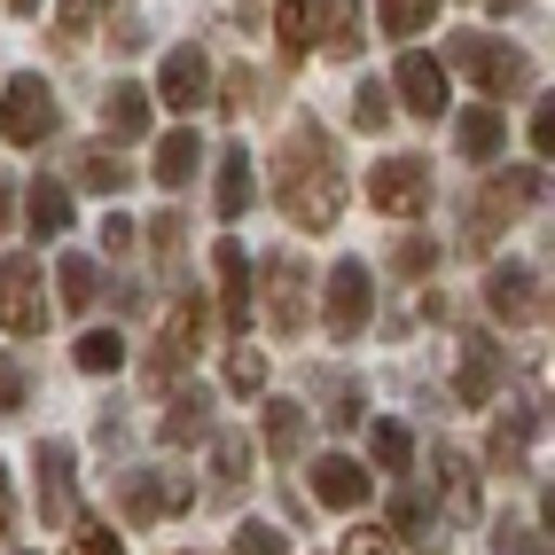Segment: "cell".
Here are the masks:
<instances>
[{
    "label": "cell",
    "mask_w": 555,
    "mask_h": 555,
    "mask_svg": "<svg viewBox=\"0 0 555 555\" xmlns=\"http://www.w3.org/2000/svg\"><path fill=\"white\" fill-rule=\"evenodd\" d=\"M282 211L298 219L306 235H328V228H337V211H345V172L328 165V141H321V126H306V118H298L289 157H282Z\"/></svg>",
    "instance_id": "6da1fadb"
},
{
    "label": "cell",
    "mask_w": 555,
    "mask_h": 555,
    "mask_svg": "<svg viewBox=\"0 0 555 555\" xmlns=\"http://www.w3.org/2000/svg\"><path fill=\"white\" fill-rule=\"evenodd\" d=\"M454 70H469L477 94H525L532 87V63L516 55L508 40H486V31H462V40H454Z\"/></svg>",
    "instance_id": "7a4b0ae2"
},
{
    "label": "cell",
    "mask_w": 555,
    "mask_h": 555,
    "mask_svg": "<svg viewBox=\"0 0 555 555\" xmlns=\"http://www.w3.org/2000/svg\"><path fill=\"white\" fill-rule=\"evenodd\" d=\"M0 328L9 337H40L48 328V289H40V258H0Z\"/></svg>",
    "instance_id": "3957f363"
},
{
    "label": "cell",
    "mask_w": 555,
    "mask_h": 555,
    "mask_svg": "<svg viewBox=\"0 0 555 555\" xmlns=\"http://www.w3.org/2000/svg\"><path fill=\"white\" fill-rule=\"evenodd\" d=\"M0 133H9L16 150H40V141L55 133V87L40 79V70L9 79V94H0Z\"/></svg>",
    "instance_id": "277c9868"
},
{
    "label": "cell",
    "mask_w": 555,
    "mask_h": 555,
    "mask_svg": "<svg viewBox=\"0 0 555 555\" xmlns=\"http://www.w3.org/2000/svg\"><path fill=\"white\" fill-rule=\"evenodd\" d=\"M321 321H328V337H337V345H352L360 328L376 321V274H367L360 258L328 267V306H321Z\"/></svg>",
    "instance_id": "5b68a950"
},
{
    "label": "cell",
    "mask_w": 555,
    "mask_h": 555,
    "mask_svg": "<svg viewBox=\"0 0 555 555\" xmlns=\"http://www.w3.org/2000/svg\"><path fill=\"white\" fill-rule=\"evenodd\" d=\"M204 352V289H180L172 298V321H165V337H157V352H150V376L165 384V376H180Z\"/></svg>",
    "instance_id": "8992f818"
},
{
    "label": "cell",
    "mask_w": 555,
    "mask_h": 555,
    "mask_svg": "<svg viewBox=\"0 0 555 555\" xmlns=\"http://www.w3.org/2000/svg\"><path fill=\"white\" fill-rule=\"evenodd\" d=\"M391 94L415 109V118H447V63L423 55V48H406L399 70H391Z\"/></svg>",
    "instance_id": "52a82bcc"
},
{
    "label": "cell",
    "mask_w": 555,
    "mask_h": 555,
    "mask_svg": "<svg viewBox=\"0 0 555 555\" xmlns=\"http://www.w3.org/2000/svg\"><path fill=\"white\" fill-rule=\"evenodd\" d=\"M486 306H493V321H508V328H532V321L547 313V289L532 282V267H493V274H486Z\"/></svg>",
    "instance_id": "ba28073f"
},
{
    "label": "cell",
    "mask_w": 555,
    "mask_h": 555,
    "mask_svg": "<svg viewBox=\"0 0 555 555\" xmlns=\"http://www.w3.org/2000/svg\"><path fill=\"white\" fill-rule=\"evenodd\" d=\"M367 196H376L391 219H415V211H423V196H430L423 157H384L376 172H367Z\"/></svg>",
    "instance_id": "9c48e42d"
},
{
    "label": "cell",
    "mask_w": 555,
    "mask_h": 555,
    "mask_svg": "<svg viewBox=\"0 0 555 555\" xmlns=\"http://www.w3.org/2000/svg\"><path fill=\"white\" fill-rule=\"evenodd\" d=\"M313 501L337 508V516H352V508L376 501V477H367L352 454H321V462H313Z\"/></svg>",
    "instance_id": "30bf717a"
},
{
    "label": "cell",
    "mask_w": 555,
    "mask_h": 555,
    "mask_svg": "<svg viewBox=\"0 0 555 555\" xmlns=\"http://www.w3.org/2000/svg\"><path fill=\"white\" fill-rule=\"evenodd\" d=\"M211 274H219V313H228V328H243V321H250V250H243L235 235H219Z\"/></svg>",
    "instance_id": "8fae6325"
},
{
    "label": "cell",
    "mask_w": 555,
    "mask_h": 555,
    "mask_svg": "<svg viewBox=\"0 0 555 555\" xmlns=\"http://www.w3.org/2000/svg\"><path fill=\"white\" fill-rule=\"evenodd\" d=\"M157 94H165L172 109L211 102V63H204V48H172V55H165V70H157Z\"/></svg>",
    "instance_id": "7c38bea8"
},
{
    "label": "cell",
    "mask_w": 555,
    "mask_h": 555,
    "mask_svg": "<svg viewBox=\"0 0 555 555\" xmlns=\"http://www.w3.org/2000/svg\"><path fill=\"white\" fill-rule=\"evenodd\" d=\"M126 508H133V525H157V516H180V508H189V477H172V469H150V477H133V486H126Z\"/></svg>",
    "instance_id": "4fadbf2b"
},
{
    "label": "cell",
    "mask_w": 555,
    "mask_h": 555,
    "mask_svg": "<svg viewBox=\"0 0 555 555\" xmlns=\"http://www.w3.org/2000/svg\"><path fill=\"white\" fill-rule=\"evenodd\" d=\"M40 516H48V525H70V516H79V501H70V447H63V438L40 447Z\"/></svg>",
    "instance_id": "5bb4252c"
},
{
    "label": "cell",
    "mask_w": 555,
    "mask_h": 555,
    "mask_svg": "<svg viewBox=\"0 0 555 555\" xmlns=\"http://www.w3.org/2000/svg\"><path fill=\"white\" fill-rule=\"evenodd\" d=\"M102 133L109 141H141L150 133V87H133V79H118L102 94Z\"/></svg>",
    "instance_id": "9a60e30c"
},
{
    "label": "cell",
    "mask_w": 555,
    "mask_h": 555,
    "mask_svg": "<svg viewBox=\"0 0 555 555\" xmlns=\"http://www.w3.org/2000/svg\"><path fill=\"white\" fill-rule=\"evenodd\" d=\"M196 438H211V391L180 384L172 406H165V447H196Z\"/></svg>",
    "instance_id": "2e32d148"
},
{
    "label": "cell",
    "mask_w": 555,
    "mask_h": 555,
    "mask_svg": "<svg viewBox=\"0 0 555 555\" xmlns=\"http://www.w3.org/2000/svg\"><path fill=\"white\" fill-rule=\"evenodd\" d=\"M211 196H219V219H243L258 204V172H250V150H228L219 157V180H211Z\"/></svg>",
    "instance_id": "e0dca14e"
},
{
    "label": "cell",
    "mask_w": 555,
    "mask_h": 555,
    "mask_svg": "<svg viewBox=\"0 0 555 555\" xmlns=\"http://www.w3.org/2000/svg\"><path fill=\"white\" fill-rule=\"evenodd\" d=\"M24 211H31V235L55 243V235L70 228V189H63V180H31V189H24Z\"/></svg>",
    "instance_id": "ac0fdd59"
},
{
    "label": "cell",
    "mask_w": 555,
    "mask_h": 555,
    "mask_svg": "<svg viewBox=\"0 0 555 555\" xmlns=\"http://www.w3.org/2000/svg\"><path fill=\"white\" fill-rule=\"evenodd\" d=\"M454 391H462V406H486V399L501 391V352H493V345H469L462 367H454Z\"/></svg>",
    "instance_id": "d6986e66"
},
{
    "label": "cell",
    "mask_w": 555,
    "mask_h": 555,
    "mask_svg": "<svg viewBox=\"0 0 555 555\" xmlns=\"http://www.w3.org/2000/svg\"><path fill=\"white\" fill-rule=\"evenodd\" d=\"M454 133H462V157H469V165H493V157H501V141H508V126H501V109H493V102H486V109H462V126H454Z\"/></svg>",
    "instance_id": "ffe728a7"
},
{
    "label": "cell",
    "mask_w": 555,
    "mask_h": 555,
    "mask_svg": "<svg viewBox=\"0 0 555 555\" xmlns=\"http://www.w3.org/2000/svg\"><path fill=\"white\" fill-rule=\"evenodd\" d=\"M267 282H274V328H298L306 321V267H298V258H274V267H267Z\"/></svg>",
    "instance_id": "44dd1931"
},
{
    "label": "cell",
    "mask_w": 555,
    "mask_h": 555,
    "mask_svg": "<svg viewBox=\"0 0 555 555\" xmlns=\"http://www.w3.org/2000/svg\"><path fill=\"white\" fill-rule=\"evenodd\" d=\"M313 31H328V48L352 55L367 31H360V0H313Z\"/></svg>",
    "instance_id": "7402d4cb"
},
{
    "label": "cell",
    "mask_w": 555,
    "mask_h": 555,
    "mask_svg": "<svg viewBox=\"0 0 555 555\" xmlns=\"http://www.w3.org/2000/svg\"><path fill=\"white\" fill-rule=\"evenodd\" d=\"M274 40H282L289 63L313 55V0H282V9H274Z\"/></svg>",
    "instance_id": "603a6c76"
},
{
    "label": "cell",
    "mask_w": 555,
    "mask_h": 555,
    "mask_svg": "<svg viewBox=\"0 0 555 555\" xmlns=\"http://www.w3.org/2000/svg\"><path fill=\"white\" fill-rule=\"evenodd\" d=\"M196 165H204V141L196 133H165V150H157V180H165V189H189Z\"/></svg>",
    "instance_id": "cb8c5ba5"
},
{
    "label": "cell",
    "mask_w": 555,
    "mask_h": 555,
    "mask_svg": "<svg viewBox=\"0 0 555 555\" xmlns=\"http://www.w3.org/2000/svg\"><path fill=\"white\" fill-rule=\"evenodd\" d=\"M438 486H447V508L462 516H477V486H469V462H462V447H438Z\"/></svg>",
    "instance_id": "d4e9b609"
},
{
    "label": "cell",
    "mask_w": 555,
    "mask_h": 555,
    "mask_svg": "<svg viewBox=\"0 0 555 555\" xmlns=\"http://www.w3.org/2000/svg\"><path fill=\"white\" fill-rule=\"evenodd\" d=\"M55 282H63V306H70V313H87V306H94V289H102V267H94L87 250H70L63 267H55Z\"/></svg>",
    "instance_id": "484cf974"
},
{
    "label": "cell",
    "mask_w": 555,
    "mask_h": 555,
    "mask_svg": "<svg viewBox=\"0 0 555 555\" xmlns=\"http://www.w3.org/2000/svg\"><path fill=\"white\" fill-rule=\"evenodd\" d=\"M540 430V406H516V415L493 430V469H525V438Z\"/></svg>",
    "instance_id": "4316f807"
},
{
    "label": "cell",
    "mask_w": 555,
    "mask_h": 555,
    "mask_svg": "<svg viewBox=\"0 0 555 555\" xmlns=\"http://www.w3.org/2000/svg\"><path fill=\"white\" fill-rule=\"evenodd\" d=\"M79 367H87V376H118V367H126V337H118V328H87V337H79Z\"/></svg>",
    "instance_id": "83f0119b"
},
{
    "label": "cell",
    "mask_w": 555,
    "mask_h": 555,
    "mask_svg": "<svg viewBox=\"0 0 555 555\" xmlns=\"http://www.w3.org/2000/svg\"><path fill=\"white\" fill-rule=\"evenodd\" d=\"M211 477H219V486H250V438L219 430L211 438Z\"/></svg>",
    "instance_id": "f1b7e54d"
},
{
    "label": "cell",
    "mask_w": 555,
    "mask_h": 555,
    "mask_svg": "<svg viewBox=\"0 0 555 555\" xmlns=\"http://www.w3.org/2000/svg\"><path fill=\"white\" fill-rule=\"evenodd\" d=\"M430 525H438V501H430L423 486L391 493V532H406V540H415V532H430Z\"/></svg>",
    "instance_id": "f546056e"
},
{
    "label": "cell",
    "mask_w": 555,
    "mask_h": 555,
    "mask_svg": "<svg viewBox=\"0 0 555 555\" xmlns=\"http://www.w3.org/2000/svg\"><path fill=\"white\" fill-rule=\"evenodd\" d=\"M430 16H438V0H384V31H391V40L430 31Z\"/></svg>",
    "instance_id": "4dcf8cb0"
},
{
    "label": "cell",
    "mask_w": 555,
    "mask_h": 555,
    "mask_svg": "<svg viewBox=\"0 0 555 555\" xmlns=\"http://www.w3.org/2000/svg\"><path fill=\"white\" fill-rule=\"evenodd\" d=\"M367 447H376L384 469H406V462H415V430H406V423H376V430H367Z\"/></svg>",
    "instance_id": "1f68e13d"
},
{
    "label": "cell",
    "mask_w": 555,
    "mask_h": 555,
    "mask_svg": "<svg viewBox=\"0 0 555 555\" xmlns=\"http://www.w3.org/2000/svg\"><path fill=\"white\" fill-rule=\"evenodd\" d=\"M352 126H360V133H384V126H391V87H376V79L352 87Z\"/></svg>",
    "instance_id": "d6a6232c"
},
{
    "label": "cell",
    "mask_w": 555,
    "mask_h": 555,
    "mask_svg": "<svg viewBox=\"0 0 555 555\" xmlns=\"http://www.w3.org/2000/svg\"><path fill=\"white\" fill-rule=\"evenodd\" d=\"M267 447H274V454H298V447H306V415H298L289 399L267 406Z\"/></svg>",
    "instance_id": "836d02e7"
},
{
    "label": "cell",
    "mask_w": 555,
    "mask_h": 555,
    "mask_svg": "<svg viewBox=\"0 0 555 555\" xmlns=\"http://www.w3.org/2000/svg\"><path fill=\"white\" fill-rule=\"evenodd\" d=\"M235 555H289V532L267 525V516H250V525H235Z\"/></svg>",
    "instance_id": "e575fe53"
},
{
    "label": "cell",
    "mask_w": 555,
    "mask_h": 555,
    "mask_svg": "<svg viewBox=\"0 0 555 555\" xmlns=\"http://www.w3.org/2000/svg\"><path fill=\"white\" fill-rule=\"evenodd\" d=\"M228 384L250 399V391H267V352H250V345H235L228 352Z\"/></svg>",
    "instance_id": "d590c367"
},
{
    "label": "cell",
    "mask_w": 555,
    "mask_h": 555,
    "mask_svg": "<svg viewBox=\"0 0 555 555\" xmlns=\"http://www.w3.org/2000/svg\"><path fill=\"white\" fill-rule=\"evenodd\" d=\"M79 180H87V189H102V196H118V189H126V165H118V157H102V150H87Z\"/></svg>",
    "instance_id": "8d00e7d4"
},
{
    "label": "cell",
    "mask_w": 555,
    "mask_h": 555,
    "mask_svg": "<svg viewBox=\"0 0 555 555\" xmlns=\"http://www.w3.org/2000/svg\"><path fill=\"white\" fill-rule=\"evenodd\" d=\"M430 267H438V243L430 235H406L399 243V274H430Z\"/></svg>",
    "instance_id": "74e56055"
},
{
    "label": "cell",
    "mask_w": 555,
    "mask_h": 555,
    "mask_svg": "<svg viewBox=\"0 0 555 555\" xmlns=\"http://www.w3.org/2000/svg\"><path fill=\"white\" fill-rule=\"evenodd\" d=\"M532 150H540V165L555 157V102L540 94V109H532Z\"/></svg>",
    "instance_id": "f35d334b"
},
{
    "label": "cell",
    "mask_w": 555,
    "mask_h": 555,
    "mask_svg": "<svg viewBox=\"0 0 555 555\" xmlns=\"http://www.w3.org/2000/svg\"><path fill=\"white\" fill-rule=\"evenodd\" d=\"M94 9H102V0H55L63 31H94Z\"/></svg>",
    "instance_id": "ab89813d"
},
{
    "label": "cell",
    "mask_w": 555,
    "mask_h": 555,
    "mask_svg": "<svg viewBox=\"0 0 555 555\" xmlns=\"http://www.w3.org/2000/svg\"><path fill=\"white\" fill-rule=\"evenodd\" d=\"M16 406H24V376H16V367H0V415H16Z\"/></svg>",
    "instance_id": "60d3db41"
},
{
    "label": "cell",
    "mask_w": 555,
    "mask_h": 555,
    "mask_svg": "<svg viewBox=\"0 0 555 555\" xmlns=\"http://www.w3.org/2000/svg\"><path fill=\"white\" fill-rule=\"evenodd\" d=\"M360 406H367V399H360V384H352V391H345V399H337V406H328V415H337V423H345V430H352V423H360Z\"/></svg>",
    "instance_id": "b9f144b4"
},
{
    "label": "cell",
    "mask_w": 555,
    "mask_h": 555,
    "mask_svg": "<svg viewBox=\"0 0 555 555\" xmlns=\"http://www.w3.org/2000/svg\"><path fill=\"white\" fill-rule=\"evenodd\" d=\"M79 555H126V547H118V532H87V540H79Z\"/></svg>",
    "instance_id": "7bdbcfd3"
},
{
    "label": "cell",
    "mask_w": 555,
    "mask_h": 555,
    "mask_svg": "<svg viewBox=\"0 0 555 555\" xmlns=\"http://www.w3.org/2000/svg\"><path fill=\"white\" fill-rule=\"evenodd\" d=\"M345 555H384V532H352V540H345Z\"/></svg>",
    "instance_id": "ee69618b"
},
{
    "label": "cell",
    "mask_w": 555,
    "mask_h": 555,
    "mask_svg": "<svg viewBox=\"0 0 555 555\" xmlns=\"http://www.w3.org/2000/svg\"><path fill=\"white\" fill-rule=\"evenodd\" d=\"M0 540H9V469H0Z\"/></svg>",
    "instance_id": "f6af8a7d"
},
{
    "label": "cell",
    "mask_w": 555,
    "mask_h": 555,
    "mask_svg": "<svg viewBox=\"0 0 555 555\" xmlns=\"http://www.w3.org/2000/svg\"><path fill=\"white\" fill-rule=\"evenodd\" d=\"M486 9H493V16H516V9H525V0H486Z\"/></svg>",
    "instance_id": "bcb514c9"
},
{
    "label": "cell",
    "mask_w": 555,
    "mask_h": 555,
    "mask_svg": "<svg viewBox=\"0 0 555 555\" xmlns=\"http://www.w3.org/2000/svg\"><path fill=\"white\" fill-rule=\"evenodd\" d=\"M9 204H16V196H9V180H0V228H9Z\"/></svg>",
    "instance_id": "7dc6e473"
},
{
    "label": "cell",
    "mask_w": 555,
    "mask_h": 555,
    "mask_svg": "<svg viewBox=\"0 0 555 555\" xmlns=\"http://www.w3.org/2000/svg\"><path fill=\"white\" fill-rule=\"evenodd\" d=\"M9 9H16V16H40V0H9Z\"/></svg>",
    "instance_id": "c3c4849f"
}]
</instances>
